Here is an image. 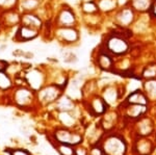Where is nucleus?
<instances>
[{"label": "nucleus", "instance_id": "obj_1", "mask_svg": "<svg viewBox=\"0 0 156 155\" xmlns=\"http://www.w3.org/2000/svg\"><path fill=\"white\" fill-rule=\"evenodd\" d=\"M101 48L114 57H121L129 52L130 43L124 33L114 31L106 34Z\"/></svg>", "mask_w": 156, "mask_h": 155}, {"label": "nucleus", "instance_id": "obj_2", "mask_svg": "<svg viewBox=\"0 0 156 155\" xmlns=\"http://www.w3.org/2000/svg\"><path fill=\"white\" fill-rule=\"evenodd\" d=\"M25 83L34 92H37L45 86L46 74L39 67H28L23 71Z\"/></svg>", "mask_w": 156, "mask_h": 155}, {"label": "nucleus", "instance_id": "obj_3", "mask_svg": "<svg viewBox=\"0 0 156 155\" xmlns=\"http://www.w3.org/2000/svg\"><path fill=\"white\" fill-rule=\"evenodd\" d=\"M54 36L60 44L65 46H72L79 42V30L74 27H55Z\"/></svg>", "mask_w": 156, "mask_h": 155}, {"label": "nucleus", "instance_id": "obj_4", "mask_svg": "<svg viewBox=\"0 0 156 155\" xmlns=\"http://www.w3.org/2000/svg\"><path fill=\"white\" fill-rule=\"evenodd\" d=\"M62 90H64V86L56 83L44 86L40 91H37V99L43 104L56 102L57 99L62 95Z\"/></svg>", "mask_w": 156, "mask_h": 155}, {"label": "nucleus", "instance_id": "obj_5", "mask_svg": "<svg viewBox=\"0 0 156 155\" xmlns=\"http://www.w3.org/2000/svg\"><path fill=\"white\" fill-rule=\"evenodd\" d=\"M77 24V16L70 6L62 5L56 12L53 25L55 27H74Z\"/></svg>", "mask_w": 156, "mask_h": 155}, {"label": "nucleus", "instance_id": "obj_6", "mask_svg": "<svg viewBox=\"0 0 156 155\" xmlns=\"http://www.w3.org/2000/svg\"><path fill=\"white\" fill-rule=\"evenodd\" d=\"M14 102L20 107H27L31 105L34 100V91H32L28 86H19L15 90L12 95Z\"/></svg>", "mask_w": 156, "mask_h": 155}, {"label": "nucleus", "instance_id": "obj_7", "mask_svg": "<svg viewBox=\"0 0 156 155\" xmlns=\"http://www.w3.org/2000/svg\"><path fill=\"white\" fill-rule=\"evenodd\" d=\"M40 33H41V31L37 29L20 24L15 30L12 41L15 43H27V42H31L36 40L37 37H39Z\"/></svg>", "mask_w": 156, "mask_h": 155}, {"label": "nucleus", "instance_id": "obj_8", "mask_svg": "<svg viewBox=\"0 0 156 155\" xmlns=\"http://www.w3.org/2000/svg\"><path fill=\"white\" fill-rule=\"evenodd\" d=\"M95 62H96V66L99 69H101L102 71L105 72H112L114 71L115 67V57L106 52L105 50H103L101 47L98 49L96 52V55H95Z\"/></svg>", "mask_w": 156, "mask_h": 155}, {"label": "nucleus", "instance_id": "obj_9", "mask_svg": "<svg viewBox=\"0 0 156 155\" xmlns=\"http://www.w3.org/2000/svg\"><path fill=\"white\" fill-rule=\"evenodd\" d=\"M135 19V11L131 6H124L120 9L115 15V22L121 28H127Z\"/></svg>", "mask_w": 156, "mask_h": 155}, {"label": "nucleus", "instance_id": "obj_10", "mask_svg": "<svg viewBox=\"0 0 156 155\" xmlns=\"http://www.w3.org/2000/svg\"><path fill=\"white\" fill-rule=\"evenodd\" d=\"M0 20L3 29L17 28L21 24V12L19 9L2 12L0 14Z\"/></svg>", "mask_w": 156, "mask_h": 155}, {"label": "nucleus", "instance_id": "obj_11", "mask_svg": "<svg viewBox=\"0 0 156 155\" xmlns=\"http://www.w3.org/2000/svg\"><path fill=\"white\" fill-rule=\"evenodd\" d=\"M102 151L106 155H124L126 146L120 137L110 136L105 141L104 148Z\"/></svg>", "mask_w": 156, "mask_h": 155}, {"label": "nucleus", "instance_id": "obj_12", "mask_svg": "<svg viewBox=\"0 0 156 155\" xmlns=\"http://www.w3.org/2000/svg\"><path fill=\"white\" fill-rule=\"evenodd\" d=\"M55 139L59 144H66L70 146H75L81 143L82 136L75 132H71L68 129H58L55 132Z\"/></svg>", "mask_w": 156, "mask_h": 155}, {"label": "nucleus", "instance_id": "obj_13", "mask_svg": "<svg viewBox=\"0 0 156 155\" xmlns=\"http://www.w3.org/2000/svg\"><path fill=\"white\" fill-rule=\"evenodd\" d=\"M21 25L32 27L41 31L44 26V21L37 12H21Z\"/></svg>", "mask_w": 156, "mask_h": 155}, {"label": "nucleus", "instance_id": "obj_14", "mask_svg": "<svg viewBox=\"0 0 156 155\" xmlns=\"http://www.w3.org/2000/svg\"><path fill=\"white\" fill-rule=\"evenodd\" d=\"M108 104L99 96H95L89 101V108L94 114H102L106 111Z\"/></svg>", "mask_w": 156, "mask_h": 155}, {"label": "nucleus", "instance_id": "obj_15", "mask_svg": "<svg viewBox=\"0 0 156 155\" xmlns=\"http://www.w3.org/2000/svg\"><path fill=\"white\" fill-rule=\"evenodd\" d=\"M43 0H20L19 9L21 12H37L42 7Z\"/></svg>", "mask_w": 156, "mask_h": 155}, {"label": "nucleus", "instance_id": "obj_16", "mask_svg": "<svg viewBox=\"0 0 156 155\" xmlns=\"http://www.w3.org/2000/svg\"><path fill=\"white\" fill-rule=\"evenodd\" d=\"M148 97L145 94V92L140 90H135L132 93L129 94V96L126 99V103L129 104H140V105H147L148 104Z\"/></svg>", "mask_w": 156, "mask_h": 155}, {"label": "nucleus", "instance_id": "obj_17", "mask_svg": "<svg viewBox=\"0 0 156 155\" xmlns=\"http://www.w3.org/2000/svg\"><path fill=\"white\" fill-rule=\"evenodd\" d=\"M146 105H140V104H129L126 103L125 106V112L128 118L137 119L146 112Z\"/></svg>", "mask_w": 156, "mask_h": 155}, {"label": "nucleus", "instance_id": "obj_18", "mask_svg": "<svg viewBox=\"0 0 156 155\" xmlns=\"http://www.w3.org/2000/svg\"><path fill=\"white\" fill-rule=\"evenodd\" d=\"M80 9L87 16H94V15H98L100 12L96 0H84L80 4Z\"/></svg>", "mask_w": 156, "mask_h": 155}, {"label": "nucleus", "instance_id": "obj_19", "mask_svg": "<svg viewBox=\"0 0 156 155\" xmlns=\"http://www.w3.org/2000/svg\"><path fill=\"white\" fill-rule=\"evenodd\" d=\"M56 108L60 111H71L74 109V101L69 96H60L56 101Z\"/></svg>", "mask_w": 156, "mask_h": 155}, {"label": "nucleus", "instance_id": "obj_20", "mask_svg": "<svg viewBox=\"0 0 156 155\" xmlns=\"http://www.w3.org/2000/svg\"><path fill=\"white\" fill-rule=\"evenodd\" d=\"M100 12H112L117 9L118 0H96Z\"/></svg>", "mask_w": 156, "mask_h": 155}, {"label": "nucleus", "instance_id": "obj_21", "mask_svg": "<svg viewBox=\"0 0 156 155\" xmlns=\"http://www.w3.org/2000/svg\"><path fill=\"white\" fill-rule=\"evenodd\" d=\"M14 86L12 77L6 71L0 72V91L6 92Z\"/></svg>", "mask_w": 156, "mask_h": 155}, {"label": "nucleus", "instance_id": "obj_22", "mask_svg": "<svg viewBox=\"0 0 156 155\" xmlns=\"http://www.w3.org/2000/svg\"><path fill=\"white\" fill-rule=\"evenodd\" d=\"M153 0H131L130 1V6L134 9L135 12H148L152 4Z\"/></svg>", "mask_w": 156, "mask_h": 155}, {"label": "nucleus", "instance_id": "obj_23", "mask_svg": "<svg viewBox=\"0 0 156 155\" xmlns=\"http://www.w3.org/2000/svg\"><path fill=\"white\" fill-rule=\"evenodd\" d=\"M119 92H118L117 89H115L114 86H108L106 87L104 92V95H103V99L105 100L107 104L114 103V102L117 101L118 97H119Z\"/></svg>", "mask_w": 156, "mask_h": 155}, {"label": "nucleus", "instance_id": "obj_24", "mask_svg": "<svg viewBox=\"0 0 156 155\" xmlns=\"http://www.w3.org/2000/svg\"><path fill=\"white\" fill-rule=\"evenodd\" d=\"M145 94L148 99L156 100V79H149L145 83Z\"/></svg>", "mask_w": 156, "mask_h": 155}, {"label": "nucleus", "instance_id": "obj_25", "mask_svg": "<svg viewBox=\"0 0 156 155\" xmlns=\"http://www.w3.org/2000/svg\"><path fill=\"white\" fill-rule=\"evenodd\" d=\"M142 76L146 79H156V64H150L146 66L142 72Z\"/></svg>", "mask_w": 156, "mask_h": 155}, {"label": "nucleus", "instance_id": "obj_26", "mask_svg": "<svg viewBox=\"0 0 156 155\" xmlns=\"http://www.w3.org/2000/svg\"><path fill=\"white\" fill-rule=\"evenodd\" d=\"M12 55L15 57H18V58H27V59H30V58H34V54L32 53L31 51H25V50H22V49H17L15 51H12Z\"/></svg>", "mask_w": 156, "mask_h": 155}, {"label": "nucleus", "instance_id": "obj_27", "mask_svg": "<svg viewBox=\"0 0 156 155\" xmlns=\"http://www.w3.org/2000/svg\"><path fill=\"white\" fill-rule=\"evenodd\" d=\"M62 58H64V62H67V64H74L78 61L76 54L72 51H65L62 52Z\"/></svg>", "mask_w": 156, "mask_h": 155}, {"label": "nucleus", "instance_id": "obj_28", "mask_svg": "<svg viewBox=\"0 0 156 155\" xmlns=\"http://www.w3.org/2000/svg\"><path fill=\"white\" fill-rule=\"evenodd\" d=\"M58 151L62 155H74L75 151L71 148L70 145L66 144H60V146L58 147Z\"/></svg>", "mask_w": 156, "mask_h": 155}, {"label": "nucleus", "instance_id": "obj_29", "mask_svg": "<svg viewBox=\"0 0 156 155\" xmlns=\"http://www.w3.org/2000/svg\"><path fill=\"white\" fill-rule=\"evenodd\" d=\"M137 149L140 154H147V153H149L150 150H151V144L149 143V141L148 142L146 141L145 146H144V141H140V143H138Z\"/></svg>", "mask_w": 156, "mask_h": 155}, {"label": "nucleus", "instance_id": "obj_30", "mask_svg": "<svg viewBox=\"0 0 156 155\" xmlns=\"http://www.w3.org/2000/svg\"><path fill=\"white\" fill-rule=\"evenodd\" d=\"M9 155H30V153L24 149H14L9 151Z\"/></svg>", "mask_w": 156, "mask_h": 155}, {"label": "nucleus", "instance_id": "obj_31", "mask_svg": "<svg viewBox=\"0 0 156 155\" xmlns=\"http://www.w3.org/2000/svg\"><path fill=\"white\" fill-rule=\"evenodd\" d=\"M148 12H149V14L151 16L156 18V0H153L152 1V4H151V6Z\"/></svg>", "mask_w": 156, "mask_h": 155}, {"label": "nucleus", "instance_id": "obj_32", "mask_svg": "<svg viewBox=\"0 0 156 155\" xmlns=\"http://www.w3.org/2000/svg\"><path fill=\"white\" fill-rule=\"evenodd\" d=\"M9 66V62L5 61V59H0V72L1 71H6L7 68Z\"/></svg>", "mask_w": 156, "mask_h": 155}, {"label": "nucleus", "instance_id": "obj_33", "mask_svg": "<svg viewBox=\"0 0 156 155\" xmlns=\"http://www.w3.org/2000/svg\"><path fill=\"white\" fill-rule=\"evenodd\" d=\"M75 155H87V151L82 148H78L75 150Z\"/></svg>", "mask_w": 156, "mask_h": 155}, {"label": "nucleus", "instance_id": "obj_34", "mask_svg": "<svg viewBox=\"0 0 156 155\" xmlns=\"http://www.w3.org/2000/svg\"><path fill=\"white\" fill-rule=\"evenodd\" d=\"M0 14H1V12H0Z\"/></svg>", "mask_w": 156, "mask_h": 155}]
</instances>
